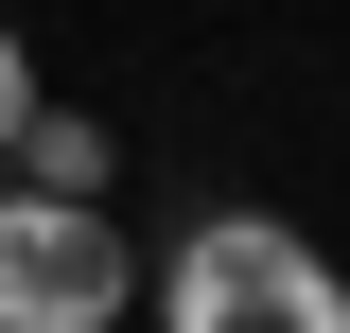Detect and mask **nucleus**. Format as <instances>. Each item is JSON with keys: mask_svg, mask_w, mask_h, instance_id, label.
Returning <instances> with one entry per match:
<instances>
[{"mask_svg": "<svg viewBox=\"0 0 350 333\" xmlns=\"http://www.w3.org/2000/svg\"><path fill=\"white\" fill-rule=\"evenodd\" d=\"M158 333H350V281L280 210H211V228L158 263Z\"/></svg>", "mask_w": 350, "mask_h": 333, "instance_id": "nucleus-1", "label": "nucleus"}, {"mask_svg": "<svg viewBox=\"0 0 350 333\" xmlns=\"http://www.w3.org/2000/svg\"><path fill=\"white\" fill-rule=\"evenodd\" d=\"M140 246H123V210H36V193H0V333H123L140 316Z\"/></svg>", "mask_w": 350, "mask_h": 333, "instance_id": "nucleus-2", "label": "nucleus"}, {"mask_svg": "<svg viewBox=\"0 0 350 333\" xmlns=\"http://www.w3.org/2000/svg\"><path fill=\"white\" fill-rule=\"evenodd\" d=\"M18 193H36V210H105V193H123V140H105V106H36V140H18Z\"/></svg>", "mask_w": 350, "mask_h": 333, "instance_id": "nucleus-3", "label": "nucleus"}, {"mask_svg": "<svg viewBox=\"0 0 350 333\" xmlns=\"http://www.w3.org/2000/svg\"><path fill=\"white\" fill-rule=\"evenodd\" d=\"M36 140V53H18V18H0V158Z\"/></svg>", "mask_w": 350, "mask_h": 333, "instance_id": "nucleus-4", "label": "nucleus"}]
</instances>
